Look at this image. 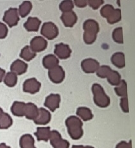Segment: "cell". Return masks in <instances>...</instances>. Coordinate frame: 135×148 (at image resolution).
Returning a JSON list of instances; mask_svg holds the SVG:
<instances>
[{
	"instance_id": "cell-1",
	"label": "cell",
	"mask_w": 135,
	"mask_h": 148,
	"mask_svg": "<svg viewBox=\"0 0 135 148\" xmlns=\"http://www.w3.org/2000/svg\"><path fill=\"white\" fill-rule=\"evenodd\" d=\"M84 31L83 39L87 45H92L96 41L97 34L99 32V25L95 21L92 19L87 20L83 24Z\"/></svg>"
},
{
	"instance_id": "cell-2",
	"label": "cell",
	"mask_w": 135,
	"mask_h": 148,
	"mask_svg": "<svg viewBox=\"0 0 135 148\" xmlns=\"http://www.w3.org/2000/svg\"><path fill=\"white\" fill-rule=\"evenodd\" d=\"M65 123L69 136L72 139H79L83 136V122L78 117L70 116L66 120Z\"/></svg>"
},
{
	"instance_id": "cell-3",
	"label": "cell",
	"mask_w": 135,
	"mask_h": 148,
	"mask_svg": "<svg viewBox=\"0 0 135 148\" xmlns=\"http://www.w3.org/2000/svg\"><path fill=\"white\" fill-rule=\"evenodd\" d=\"M93 100L96 105L101 108H106L110 105V98L105 92L103 87L98 84H94L92 86Z\"/></svg>"
},
{
	"instance_id": "cell-4",
	"label": "cell",
	"mask_w": 135,
	"mask_h": 148,
	"mask_svg": "<svg viewBox=\"0 0 135 148\" xmlns=\"http://www.w3.org/2000/svg\"><path fill=\"white\" fill-rule=\"evenodd\" d=\"M50 141L53 148H69V143L63 139L60 134L56 130L51 131Z\"/></svg>"
},
{
	"instance_id": "cell-5",
	"label": "cell",
	"mask_w": 135,
	"mask_h": 148,
	"mask_svg": "<svg viewBox=\"0 0 135 148\" xmlns=\"http://www.w3.org/2000/svg\"><path fill=\"white\" fill-rule=\"evenodd\" d=\"M41 34L48 39L52 40L56 38L59 34V30L55 24L52 22H46L43 24Z\"/></svg>"
},
{
	"instance_id": "cell-6",
	"label": "cell",
	"mask_w": 135,
	"mask_h": 148,
	"mask_svg": "<svg viewBox=\"0 0 135 148\" xmlns=\"http://www.w3.org/2000/svg\"><path fill=\"white\" fill-rule=\"evenodd\" d=\"M19 21V12L17 8H11L5 13L4 16H3V21L7 23L10 27H12L17 25Z\"/></svg>"
},
{
	"instance_id": "cell-7",
	"label": "cell",
	"mask_w": 135,
	"mask_h": 148,
	"mask_svg": "<svg viewBox=\"0 0 135 148\" xmlns=\"http://www.w3.org/2000/svg\"><path fill=\"white\" fill-rule=\"evenodd\" d=\"M48 76L53 82L59 84L61 83L65 78V72L62 66L58 65L49 70Z\"/></svg>"
},
{
	"instance_id": "cell-8",
	"label": "cell",
	"mask_w": 135,
	"mask_h": 148,
	"mask_svg": "<svg viewBox=\"0 0 135 148\" xmlns=\"http://www.w3.org/2000/svg\"><path fill=\"white\" fill-rule=\"evenodd\" d=\"M40 87H41V83L35 78H32L26 80L23 83V90L25 92L35 94L39 91Z\"/></svg>"
},
{
	"instance_id": "cell-9",
	"label": "cell",
	"mask_w": 135,
	"mask_h": 148,
	"mask_svg": "<svg viewBox=\"0 0 135 148\" xmlns=\"http://www.w3.org/2000/svg\"><path fill=\"white\" fill-rule=\"evenodd\" d=\"M81 67L83 71L86 73H93L97 71L100 67V64L96 60L87 58L84 60L81 63Z\"/></svg>"
},
{
	"instance_id": "cell-10",
	"label": "cell",
	"mask_w": 135,
	"mask_h": 148,
	"mask_svg": "<svg viewBox=\"0 0 135 148\" xmlns=\"http://www.w3.org/2000/svg\"><path fill=\"white\" fill-rule=\"evenodd\" d=\"M60 96L57 94H51L46 98L45 102V106L52 111H55L58 108L60 105Z\"/></svg>"
},
{
	"instance_id": "cell-11",
	"label": "cell",
	"mask_w": 135,
	"mask_h": 148,
	"mask_svg": "<svg viewBox=\"0 0 135 148\" xmlns=\"http://www.w3.org/2000/svg\"><path fill=\"white\" fill-rule=\"evenodd\" d=\"M30 47L34 52H41L46 48L47 41L42 37L37 36L32 39Z\"/></svg>"
},
{
	"instance_id": "cell-12",
	"label": "cell",
	"mask_w": 135,
	"mask_h": 148,
	"mask_svg": "<svg viewBox=\"0 0 135 148\" xmlns=\"http://www.w3.org/2000/svg\"><path fill=\"white\" fill-rule=\"evenodd\" d=\"M50 120H51L50 113L47 110L41 108L39 109L38 115L34 120V122L38 125H46L50 122Z\"/></svg>"
},
{
	"instance_id": "cell-13",
	"label": "cell",
	"mask_w": 135,
	"mask_h": 148,
	"mask_svg": "<svg viewBox=\"0 0 135 148\" xmlns=\"http://www.w3.org/2000/svg\"><path fill=\"white\" fill-rule=\"evenodd\" d=\"M55 53L60 59H67L70 56L71 50L67 45L60 43L57 44L55 46Z\"/></svg>"
},
{
	"instance_id": "cell-14",
	"label": "cell",
	"mask_w": 135,
	"mask_h": 148,
	"mask_svg": "<svg viewBox=\"0 0 135 148\" xmlns=\"http://www.w3.org/2000/svg\"><path fill=\"white\" fill-rule=\"evenodd\" d=\"M61 20L63 24L67 27H72L76 23L77 17L73 11L63 13L61 16Z\"/></svg>"
},
{
	"instance_id": "cell-15",
	"label": "cell",
	"mask_w": 135,
	"mask_h": 148,
	"mask_svg": "<svg viewBox=\"0 0 135 148\" xmlns=\"http://www.w3.org/2000/svg\"><path fill=\"white\" fill-rule=\"evenodd\" d=\"M28 69V65L22 60H17L13 62L10 67L12 72L15 73L16 75H22Z\"/></svg>"
},
{
	"instance_id": "cell-16",
	"label": "cell",
	"mask_w": 135,
	"mask_h": 148,
	"mask_svg": "<svg viewBox=\"0 0 135 148\" xmlns=\"http://www.w3.org/2000/svg\"><path fill=\"white\" fill-rule=\"evenodd\" d=\"M39 109L34 104L29 103L25 104L24 116L29 120H34L38 115Z\"/></svg>"
},
{
	"instance_id": "cell-17",
	"label": "cell",
	"mask_w": 135,
	"mask_h": 148,
	"mask_svg": "<svg viewBox=\"0 0 135 148\" xmlns=\"http://www.w3.org/2000/svg\"><path fill=\"white\" fill-rule=\"evenodd\" d=\"M41 21L36 17H29L24 23V27L28 31H38L41 24Z\"/></svg>"
},
{
	"instance_id": "cell-18",
	"label": "cell",
	"mask_w": 135,
	"mask_h": 148,
	"mask_svg": "<svg viewBox=\"0 0 135 148\" xmlns=\"http://www.w3.org/2000/svg\"><path fill=\"white\" fill-rule=\"evenodd\" d=\"M51 130L50 127H38L34 135L38 140L48 141L50 139Z\"/></svg>"
},
{
	"instance_id": "cell-19",
	"label": "cell",
	"mask_w": 135,
	"mask_h": 148,
	"mask_svg": "<svg viewBox=\"0 0 135 148\" xmlns=\"http://www.w3.org/2000/svg\"><path fill=\"white\" fill-rule=\"evenodd\" d=\"M43 64L46 69L50 70L59 65V60L53 55H48L44 57Z\"/></svg>"
},
{
	"instance_id": "cell-20",
	"label": "cell",
	"mask_w": 135,
	"mask_h": 148,
	"mask_svg": "<svg viewBox=\"0 0 135 148\" xmlns=\"http://www.w3.org/2000/svg\"><path fill=\"white\" fill-rule=\"evenodd\" d=\"M111 62H112L114 65L118 67V68H124L126 65L124 53L117 52L114 54L112 58H111Z\"/></svg>"
},
{
	"instance_id": "cell-21",
	"label": "cell",
	"mask_w": 135,
	"mask_h": 148,
	"mask_svg": "<svg viewBox=\"0 0 135 148\" xmlns=\"http://www.w3.org/2000/svg\"><path fill=\"white\" fill-rule=\"evenodd\" d=\"M20 146L21 148H36L34 139L30 134H25L20 139Z\"/></svg>"
},
{
	"instance_id": "cell-22",
	"label": "cell",
	"mask_w": 135,
	"mask_h": 148,
	"mask_svg": "<svg viewBox=\"0 0 135 148\" xmlns=\"http://www.w3.org/2000/svg\"><path fill=\"white\" fill-rule=\"evenodd\" d=\"M25 103L23 102L15 101L13 103L11 108L12 113L17 116H23L25 113Z\"/></svg>"
},
{
	"instance_id": "cell-23",
	"label": "cell",
	"mask_w": 135,
	"mask_h": 148,
	"mask_svg": "<svg viewBox=\"0 0 135 148\" xmlns=\"http://www.w3.org/2000/svg\"><path fill=\"white\" fill-rule=\"evenodd\" d=\"M77 115L84 121L90 120L93 117L92 111L86 107H79L77 110Z\"/></svg>"
},
{
	"instance_id": "cell-24",
	"label": "cell",
	"mask_w": 135,
	"mask_h": 148,
	"mask_svg": "<svg viewBox=\"0 0 135 148\" xmlns=\"http://www.w3.org/2000/svg\"><path fill=\"white\" fill-rule=\"evenodd\" d=\"M13 123V120L8 114L3 113L0 116V129H7Z\"/></svg>"
},
{
	"instance_id": "cell-25",
	"label": "cell",
	"mask_w": 135,
	"mask_h": 148,
	"mask_svg": "<svg viewBox=\"0 0 135 148\" xmlns=\"http://www.w3.org/2000/svg\"><path fill=\"white\" fill-rule=\"evenodd\" d=\"M20 56L25 61L29 62L36 56V53L32 51L31 47L26 46L22 49Z\"/></svg>"
},
{
	"instance_id": "cell-26",
	"label": "cell",
	"mask_w": 135,
	"mask_h": 148,
	"mask_svg": "<svg viewBox=\"0 0 135 148\" xmlns=\"http://www.w3.org/2000/svg\"><path fill=\"white\" fill-rule=\"evenodd\" d=\"M32 7V6L31 2L28 1H23L22 5H20L18 12L21 17H25L31 12Z\"/></svg>"
},
{
	"instance_id": "cell-27",
	"label": "cell",
	"mask_w": 135,
	"mask_h": 148,
	"mask_svg": "<svg viewBox=\"0 0 135 148\" xmlns=\"http://www.w3.org/2000/svg\"><path fill=\"white\" fill-rule=\"evenodd\" d=\"M117 95L123 97H127V84L126 82L124 80H121L120 83L117 86L116 88L114 89Z\"/></svg>"
},
{
	"instance_id": "cell-28",
	"label": "cell",
	"mask_w": 135,
	"mask_h": 148,
	"mask_svg": "<svg viewBox=\"0 0 135 148\" xmlns=\"http://www.w3.org/2000/svg\"><path fill=\"white\" fill-rule=\"evenodd\" d=\"M107 79L108 80V82L112 86H117L121 80V75L119 72L113 70H112V71L110 72Z\"/></svg>"
},
{
	"instance_id": "cell-29",
	"label": "cell",
	"mask_w": 135,
	"mask_h": 148,
	"mask_svg": "<svg viewBox=\"0 0 135 148\" xmlns=\"http://www.w3.org/2000/svg\"><path fill=\"white\" fill-rule=\"evenodd\" d=\"M17 82V76L15 73L13 72L6 73L4 78V82L6 86L12 87L16 85Z\"/></svg>"
},
{
	"instance_id": "cell-30",
	"label": "cell",
	"mask_w": 135,
	"mask_h": 148,
	"mask_svg": "<svg viewBox=\"0 0 135 148\" xmlns=\"http://www.w3.org/2000/svg\"><path fill=\"white\" fill-rule=\"evenodd\" d=\"M107 21L110 24H114L119 22L121 19V12L119 9H114V11L110 13V15L107 18Z\"/></svg>"
},
{
	"instance_id": "cell-31",
	"label": "cell",
	"mask_w": 135,
	"mask_h": 148,
	"mask_svg": "<svg viewBox=\"0 0 135 148\" xmlns=\"http://www.w3.org/2000/svg\"><path fill=\"white\" fill-rule=\"evenodd\" d=\"M112 71V69H111L109 66L107 65H103L100 66L98 69L96 71L97 75L102 79L107 78V77L109 76V73L110 72Z\"/></svg>"
},
{
	"instance_id": "cell-32",
	"label": "cell",
	"mask_w": 135,
	"mask_h": 148,
	"mask_svg": "<svg viewBox=\"0 0 135 148\" xmlns=\"http://www.w3.org/2000/svg\"><path fill=\"white\" fill-rule=\"evenodd\" d=\"M112 38L116 42L123 44L124 42L123 29L121 27H118L115 29L112 33Z\"/></svg>"
},
{
	"instance_id": "cell-33",
	"label": "cell",
	"mask_w": 135,
	"mask_h": 148,
	"mask_svg": "<svg viewBox=\"0 0 135 148\" xmlns=\"http://www.w3.org/2000/svg\"><path fill=\"white\" fill-rule=\"evenodd\" d=\"M59 8L60 10L63 12V13L72 11L74 3L72 1H68V0L67 1H63L60 3Z\"/></svg>"
},
{
	"instance_id": "cell-34",
	"label": "cell",
	"mask_w": 135,
	"mask_h": 148,
	"mask_svg": "<svg viewBox=\"0 0 135 148\" xmlns=\"http://www.w3.org/2000/svg\"><path fill=\"white\" fill-rule=\"evenodd\" d=\"M114 10L113 6L110 5H106L102 8L100 10L101 15H102L104 18H107L108 16L110 15V14L112 13Z\"/></svg>"
},
{
	"instance_id": "cell-35",
	"label": "cell",
	"mask_w": 135,
	"mask_h": 148,
	"mask_svg": "<svg viewBox=\"0 0 135 148\" xmlns=\"http://www.w3.org/2000/svg\"><path fill=\"white\" fill-rule=\"evenodd\" d=\"M120 106L121 109L124 113L129 112V104H128L127 96L121 97L120 101Z\"/></svg>"
},
{
	"instance_id": "cell-36",
	"label": "cell",
	"mask_w": 135,
	"mask_h": 148,
	"mask_svg": "<svg viewBox=\"0 0 135 148\" xmlns=\"http://www.w3.org/2000/svg\"><path fill=\"white\" fill-rule=\"evenodd\" d=\"M89 6L93 9H98L103 3V0H89L87 1Z\"/></svg>"
},
{
	"instance_id": "cell-37",
	"label": "cell",
	"mask_w": 135,
	"mask_h": 148,
	"mask_svg": "<svg viewBox=\"0 0 135 148\" xmlns=\"http://www.w3.org/2000/svg\"><path fill=\"white\" fill-rule=\"evenodd\" d=\"M8 29L6 26L1 22H0V39H4L7 36Z\"/></svg>"
},
{
	"instance_id": "cell-38",
	"label": "cell",
	"mask_w": 135,
	"mask_h": 148,
	"mask_svg": "<svg viewBox=\"0 0 135 148\" xmlns=\"http://www.w3.org/2000/svg\"><path fill=\"white\" fill-rule=\"evenodd\" d=\"M116 148H132L131 141H129V143H127L126 141H122L117 144Z\"/></svg>"
},
{
	"instance_id": "cell-39",
	"label": "cell",
	"mask_w": 135,
	"mask_h": 148,
	"mask_svg": "<svg viewBox=\"0 0 135 148\" xmlns=\"http://www.w3.org/2000/svg\"><path fill=\"white\" fill-rule=\"evenodd\" d=\"M74 3L75 5L77 6V7L79 8H83L85 7L87 5V1L86 0H75L74 1Z\"/></svg>"
},
{
	"instance_id": "cell-40",
	"label": "cell",
	"mask_w": 135,
	"mask_h": 148,
	"mask_svg": "<svg viewBox=\"0 0 135 148\" xmlns=\"http://www.w3.org/2000/svg\"><path fill=\"white\" fill-rule=\"evenodd\" d=\"M5 70L0 68V82H2L3 78L5 77Z\"/></svg>"
},
{
	"instance_id": "cell-41",
	"label": "cell",
	"mask_w": 135,
	"mask_h": 148,
	"mask_svg": "<svg viewBox=\"0 0 135 148\" xmlns=\"http://www.w3.org/2000/svg\"><path fill=\"white\" fill-rule=\"evenodd\" d=\"M0 148H10V147L6 146L5 143H1L0 144Z\"/></svg>"
},
{
	"instance_id": "cell-42",
	"label": "cell",
	"mask_w": 135,
	"mask_h": 148,
	"mask_svg": "<svg viewBox=\"0 0 135 148\" xmlns=\"http://www.w3.org/2000/svg\"><path fill=\"white\" fill-rule=\"evenodd\" d=\"M72 148H84V146L82 145H75L73 146Z\"/></svg>"
},
{
	"instance_id": "cell-43",
	"label": "cell",
	"mask_w": 135,
	"mask_h": 148,
	"mask_svg": "<svg viewBox=\"0 0 135 148\" xmlns=\"http://www.w3.org/2000/svg\"><path fill=\"white\" fill-rule=\"evenodd\" d=\"M3 113H4V112H3L2 108H0V116H1L3 115Z\"/></svg>"
},
{
	"instance_id": "cell-44",
	"label": "cell",
	"mask_w": 135,
	"mask_h": 148,
	"mask_svg": "<svg viewBox=\"0 0 135 148\" xmlns=\"http://www.w3.org/2000/svg\"><path fill=\"white\" fill-rule=\"evenodd\" d=\"M84 148H94L92 146H84Z\"/></svg>"
}]
</instances>
